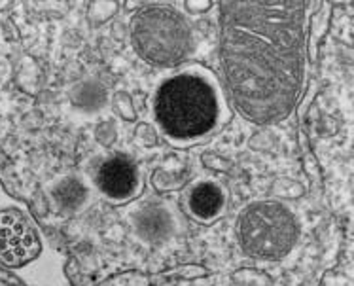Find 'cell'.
<instances>
[{
    "label": "cell",
    "mask_w": 354,
    "mask_h": 286,
    "mask_svg": "<svg viewBox=\"0 0 354 286\" xmlns=\"http://www.w3.org/2000/svg\"><path fill=\"white\" fill-rule=\"evenodd\" d=\"M309 2H222V64L233 107L269 125L296 108L305 78Z\"/></svg>",
    "instance_id": "obj_1"
},
{
    "label": "cell",
    "mask_w": 354,
    "mask_h": 286,
    "mask_svg": "<svg viewBox=\"0 0 354 286\" xmlns=\"http://www.w3.org/2000/svg\"><path fill=\"white\" fill-rule=\"evenodd\" d=\"M153 118L169 143L188 148L209 141L230 120V110L214 72L189 64L159 84Z\"/></svg>",
    "instance_id": "obj_2"
},
{
    "label": "cell",
    "mask_w": 354,
    "mask_h": 286,
    "mask_svg": "<svg viewBox=\"0 0 354 286\" xmlns=\"http://www.w3.org/2000/svg\"><path fill=\"white\" fill-rule=\"evenodd\" d=\"M131 42L142 61L158 69L180 66L194 50L189 23L167 4H148L133 15Z\"/></svg>",
    "instance_id": "obj_3"
},
{
    "label": "cell",
    "mask_w": 354,
    "mask_h": 286,
    "mask_svg": "<svg viewBox=\"0 0 354 286\" xmlns=\"http://www.w3.org/2000/svg\"><path fill=\"white\" fill-rule=\"evenodd\" d=\"M241 249L256 260H281L297 241V220L279 201L250 203L237 218Z\"/></svg>",
    "instance_id": "obj_4"
},
{
    "label": "cell",
    "mask_w": 354,
    "mask_h": 286,
    "mask_svg": "<svg viewBox=\"0 0 354 286\" xmlns=\"http://www.w3.org/2000/svg\"><path fill=\"white\" fill-rule=\"evenodd\" d=\"M38 251V237L25 218L15 211L0 213V260L8 265H23Z\"/></svg>",
    "instance_id": "obj_5"
},
{
    "label": "cell",
    "mask_w": 354,
    "mask_h": 286,
    "mask_svg": "<svg viewBox=\"0 0 354 286\" xmlns=\"http://www.w3.org/2000/svg\"><path fill=\"white\" fill-rule=\"evenodd\" d=\"M95 184L112 203H127L142 186L137 163L127 156H112L106 159L97 171Z\"/></svg>",
    "instance_id": "obj_6"
},
{
    "label": "cell",
    "mask_w": 354,
    "mask_h": 286,
    "mask_svg": "<svg viewBox=\"0 0 354 286\" xmlns=\"http://www.w3.org/2000/svg\"><path fill=\"white\" fill-rule=\"evenodd\" d=\"M225 201H227V195L224 188L212 180H203L189 188L184 199V207L194 220L210 224L222 216Z\"/></svg>",
    "instance_id": "obj_7"
},
{
    "label": "cell",
    "mask_w": 354,
    "mask_h": 286,
    "mask_svg": "<svg viewBox=\"0 0 354 286\" xmlns=\"http://www.w3.org/2000/svg\"><path fill=\"white\" fill-rule=\"evenodd\" d=\"M174 231V218L163 205H148L135 216V233L146 244L165 243Z\"/></svg>",
    "instance_id": "obj_8"
},
{
    "label": "cell",
    "mask_w": 354,
    "mask_h": 286,
    "mask_svg": "<svg viewBox=\"0 0 354 286\" xmlns=\"http://www.w3.org/2000/svg\"><path fill=\"white\" fill-rule=\"evenodd\" d=\"M74 105L86 112H97L109 102V91L97 80H87L84 84H80L74 91Z\"/></svg>",
    "instance_id": "obj_9"
},
{
    "label": "cell",
    "mask_w": 354,
    "mask_h": 286,
    "mask_svg": "<svg viewBox=\"0 0 354 286\" xmlns=\"http://www.w3.org/2000/svg\"><path fill=\"white\" fill-rule=\"evenodd\" d=\"M53 197L57 201L59 207L78 211L86 203L87 190L78 179H68L63 184H59L57 190L53 192Z\"/></svg>",
    "instance_id": "obj_10"
},
{
    "label": "cell",
    "mask_w": 354,
    "mask_h": 286,
    "mask_svg": "<svg viewBox=\"0 0 354 286\" xmlns=\"http://www.w3.org/2000/svg\"><path fill=\"white\" fill-rule=\"evenodd\" d=\"M150 285V277L145 273L138 271H125L120 273L116 277L109 279L102 286H148Z\"/></svg>",
    "instance_id": "obj_11"
},
{
    "label": "cell",
    "mask_w": 354,
    "mask_h": 286,
    "mask_svg": "<svg viewBox=\"0 0 354 286\" xmlns=\"http://www.w3.org/2000/svg\"><path fill=\"white\" fill-rule=\"evenodd\" d=\"M112 105H114V110L122 116L123 120H129V122L137 120V110L133 107V99H131V95L127 91H118L114 95Z\"/></svg>",
    "instance_id": "obj_12"
},
{
    "label": "cell",
    "mask_w": 354,
    "mask_h": 286,
    "mask_svg": "<svg viewBox=\"0 0 354 286\" xmlns=\"http://www.w3.org/2000/svg\"><path fill=\"white\" fill-rule=\"evenodd\" d=\"M184 6L188 8L189 14H205L209 8H212V2H186Z\"/></svg>",
    "instance_id": "obj_13"
}]
</instances>
